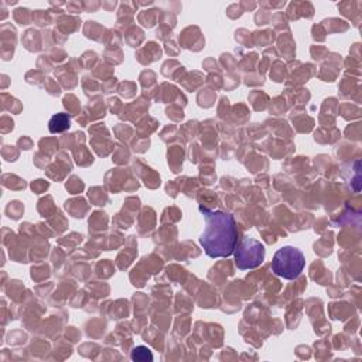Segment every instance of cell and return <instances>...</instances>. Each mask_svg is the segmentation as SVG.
<instances>
[{"mask_svg":"<svg viewBox=\"0 0 362 362\" xmlns=\"http://www.w3.org/2000/svg\"><path fill=\"white\" fill-rule=\"evenodd\" d=\"M205 219V229L199 236L204 252L212 257H229L238 245V228L233 215L199 206Z\"/></svg>","mask_w":362,"mask_h":362,"instance_id":"obj_1","label":"cell"},{"mask_svg":"<svg viewBox=\"0 0 362 362\" xmlns=\"http://www.w3.org/2000/svg\"><path fill=\"white\" fill-rule=\"evenodd\" d=\"M305 266L303 252L294 246H284L279 249L272 260V270L279 277L286 280L297 279Z\"/></svg>","mask_w":362,"mask_h":362,"instance_id":"obj_2","label":"cell"},{"mask_svg":"<svg viewBox=\"0 0 362 362\" xmlns=\"http://www.w3.org/2000/svg\"><path fill=\"white\" fill-rule=\"evenodd\" d=\"M235 264L240 270H249L260 266L264 260V246L253 238H242L235 247Z\"/></svg>","mask_w":362,"mask_h":362,"instance_id":"obj_3","label":"cell"},{"mask_svg":"<svg viewBox=\"0 0 362 362\" xmlns=\"http://www.w3.org/2000/svg\"><path fill=\"white\" fill-rule=\"evenodd\" d=\"M55 124H58V126L55 127V130H54L52 133L61 132V130L66 129V127L69 126V119H66V116H64V115H55V116H52L51 120H49V129L54 127Z\"/></svg>","mask_w":362,"mask_h":362,"instance_id":"obj_4","label":"cell"},{"mask_svg":"<svg viewBox=\"0 0 362 362\" xmlns=\"http://www.w3.org/2000/svg\"><path fill=\"white\" fill-rule=\"evenodd\" d=\"M132 358L133 359H139V361H151L153 359V355L150 354V351L146 348V346H137L133 354H132Z\"/></svg>","mask_w":362,"mask_h":362,"instance_id":"obj_5","label":"cell"}]
</instances>
